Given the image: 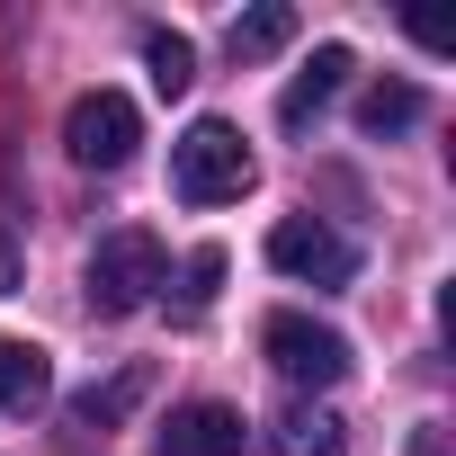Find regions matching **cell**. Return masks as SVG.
I'll return each instance as SVG.
<instances>
[{
    "label": "cell",
    "mask_w": 456,
    "mask_h": 456,
    "mask_svg": "<svg viewBox=\"0 0 456 456\" xmlns=\"http://www.w3.org/2000/svg\"><path fill=\"white\" fill-rule=\"evenodd\" d=\"M251 179H260V161H251V143H242L233 117H197V126L170 143V188H179L188 206H233Z\"/></svg>",
    "instance_id": "6da1fadb"
},
{
    "label": "cell",
    "mask_w": 456,
    "mask_h": 456,
    "mask_svg": "<svg viewBox=\"0 0 456 456\" xmlns=\"http://www.w3.org/2000/svg\"><path fill=\"white\" fill-rule=\"evenodd\" d=\"M161 278H170L161 242L143 233V224H117V233L90 251V314L99 322H126V314H143L161 296Z\"/></svg>",
    "instance_id": "7a4b0ae2"
},
{
    "label": "cell",
    "mask_w": 456,
    "mask_h": 456,
    "mask_svg": "<svg viewBox=\"0 0 456 456\" xmlns=\"http://www.w3.org/2000/svg\"><path fill=\"white\" fill-rule=\"evenodd\" d=\"M260 349H269V367H278L296 394H331V385L349 376V340H340L331 322H314V314H269V322H260Z\"/></svg>",
    "instance_id": "3957f363"
},
{
    "label": "cell",
    "mask_w": 456,
    "mask_h": 456,
    "mask_svg": "<svg viewBox=\"0 0 456 456\" xmlns=\"http://www.w3.org/2000/svg\"><path fill=\"white\" fill-rule=\"evenodd\" d=\"M134 143H143V117H134L126 90H81V99L63 108V152H72L81 170H126Z\"/></svg>",
    "instance_id": "277c9868"
},
{
    "label": "cell",
    "mask_w": 456,
    "mask_h": 456,
    "mask_svg": "<svg viewBox=\"0 0 456 456\" xmlns=\"http://www.w3.org/2000/svg\"><path fill=\"white\" fill-rule=\"evenodd\" d=\"M269 269H287V278H305V287H349V278H358V242L331 233L322 215H287L278 233H269Z\"/></svg>",
    "instance_id": "5b68a950"
},
{
    "label": "cell",
    "mask_w": 456,
    "mask_h": 456,
    "mask_svg": "<svg viewBox=\"0 0 456 456\" xmlns=\"http://www.w3.org/2000/svg\"><path fill=\"white\" fill-rule=\"evenodd\" d=\"M152 447H161V456H242L251 429H242L233 403H179V411L152 429Z\"/></svg>",
    "instance_id": "8992f818"
},
{
    "label": "cell",
    "mask_w": 456,
    "mask_h": 456,
    "mask_svg": "<svg viewBox=\"0 0 456 456\" xmlns=\"http://www.w3.org/2000/svg\"><path fill=\"white\" fill-rule=\"evenodd\" d=\"M349 72H358V54H349V45H314V63H305V72L287 81V99H278V126H287V134H305V126L340 99V81H349Z\"/></svg>",
    "instance_id": "52a82bcc"
},
{
    "label": "cell",
    "mask_w": 456,
    "mask_h": 456,
    "mask_svg": "<svg viewBox=\"0 0 456 456\" xmlns=\"http://www.w3.org/2000/svg\"><path fill=\"white\" fill-rule=\"evenodd\" d=\"M143 394H152V367L134 358V367H117L108 385H81V394L63 403V420H72V438H90V429L108 438V429H117V420H126V411H134Z\"/></svg>",
    "instance_id": "ba28073f"
},
{
    "label": "cell",
    "mask_w": 456,
    "mask_h": 456,
    "mask_svg": "<svg viewBox=\"0 0 456 456\" xmlns=\"http://www.w3.org/2000/svg\"><path fill=\"white\" fill-rule=\"evenodd\" d=\"M45 394H54L45 349H37V340H0V411H10V420H28Z\"/></svg>",
    "instance_id": "9c48e42d"
},
{
    "label": "cell",
    "mask_w": 456,
    "mask_h": 456,
    "mask_svg": "<svg viewBox=\"0 0 456 456\" xmlns=\"http://www.w3.org/2000/svg\"><path fill=\"white\" fill-rule=\"evenodd\" d=\"M278 456H349V429L331 403H287L278 411Z\"/></svg>",
    "instance_id": "30bf717a"
},
{
    "label": "cell",
    "mask_w": 456,
    "mask_h": 456,
    "mask_svg": "<svg viewBox=\"0 0 456 456\" xmlns=\"http://www.w3.org/2000/svg\"><path fill=\"white\" fill-rule=\"evenodd\" d=\"M296 37V10L287 0H260V10H242L233 28H224V45H233V63H260V54H278Z\"/></svg>",
    "instance_id": "8fae6325"
},
{
    "label": "cell",
    "mask_w": 456,
    "mask_h": 456,
    "mask_svg": "<svg viewBox=\"0 0 456 456\" xmlns=\"http://www.w3.org/2000/svg\"><path fill=\"white\" fill-rule=\"evenodd\" d=\"M420 108H429L420 81H376V90L358 99V126H367V134H403V126H420Z\"/></svg>",
    "instance_id": "7c38bea8"
},
{
    "label": "cell",
    "mask_w": 456,
    "mask_h": 456,
    "mask_svg": "<svg viewBox=\"0 0 456 456\" xmlns=\"http://www.w3.org/2000/svg\"><path fill=\"white\" fill-rule=\"evenodd\" d=\"M143 63H152V90H161V99H179V90L197 81V45H188L179 28H152V37H143Z\"/></svg>",
    "instance_id": "4fadbf2b"
},
{
    "label": "cell",
    "mask_w": 456,
    "mask_h": 456,
    "mask_svg": "<svg viewBox=\"0 0 456 456\" xmlns=\"http://www.w3.org/2000/svg\"><path fill=\"white\" fill-rule=\"evenodd\" d=\"M215 287H224V251H197L188 260V305H215Z\"/></svg>",
    "instance_id": "5bb4252c"
},
{
    "label": "cell",
    "mask_w": 456,
    "mask_h": 456,
    "mask_svg": "<svg viewBox=\"0 0 456 456\" xmlns=\"http://www.w3.org/2000/svg\"><path fill=\"white\" fill-rule=\"evenodd\" d=\"M28 287V251L10 242V224H0V296H19Z\"/></svg>",
    "instance_id": "9a60e30c"
}]
</instances>
